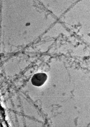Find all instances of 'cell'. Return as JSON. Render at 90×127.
Returning <instances> with one entry per match:
<instances>
[{"label":"cell","mask_w":90,"mask_h":127,"mask_svg":"<svg viewBox=\"0 0 90 127\" xmlns=\"http://www.w3.org/2000/svg\"><path fill=\"white\" fill-rule=\"evenodd\" d=\"M47 76L43 73H39L34 74L31 79V81L34 86H40L42 85L46 81Z\"/></svg>","instance_id":"obj_1"}]
</instances>
